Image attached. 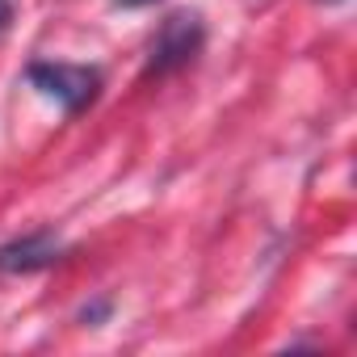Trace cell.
Instances as JSON below:
<instances>
[{
	"mask_svg": "<svg viewBox=\"0 0 357 357\" xmlns=\"http://www.w3.org/2000/svg\"><path fill=\"white\" fill-rule=\"evenodd\" d=\"M26 80L43 97H51L68 118L93 109L97 97H101V89H105L101 68H93V63H63V59H34L26 68Z\"/></svg>",
	"mask_w": 357,
	"mask_h": 357,
	"instance_id": "obj_1",
	"label": "cell"
},
{
	"mask_svg": "<svg viewBox=\"0 0 357 357\" xmlns=\"http://www.w3.org/2000/svg\"><path fill=\"white\" fill-rule=\"evenodd\" d=\"M202 47H206V22H202V13L176 9V13H168V17L155 26V34H151V43H147L143 76H147V80H151V76L160 80V76L181 72V68H190V63L202 55Z\"/></svg>",
	"mask_w": 357,
	"mask_h": 357,
	"instance_id": "obj_2",
	"label": "cell"
},
{
	"mask_svg": "<svg viewBox=\"0 0 357 357\" xmlns=\"http://www.w3.org/2000/svg\"><path fill=\"white\" fill-rule=\"evenodd\" d=\"M72 257V244L51 231V227H38L30 236H17L9 244H0V273L5 278H30V273H47L55 269L59 261Z\"/></svg>",
	"mask_w": 357,
	"mask_h": 357,
	"instance_id": "obj_3",
	"label": "cell"
},
{
	"mask_svg": "<svg viewBox=\"0 0 357 357\" xmlns=\"http://www.w3.org/2000/svg\"><path fill=\"white\" fill-rule=\"evenodd\" d=\"M109 315H114V303H109V298H97V303L80 307V324H84V328H101Z\"/></svg>",
	"mask_w": 357,
	"mask_h": 357,
	"instance_id": "obj_4",
	"label": "cell"
},
{
	"mask_svg": "<svg viewBox=\"0 0 357 357\" xmlns=\"http://www.w3.org/2000/svg\"><path fill=\"white\" fill-rule=\"evenodd\" d=\"M13 26V0H0V34Z\"/></svg>",
	"mask_w": 357,
	"mask_h": 357,
	"instance_id": "obj_5",
	"label": "cell"
},
{
	"mask_svg": "<svg viewBox=\"0 0 357 357\" xmlns=\"http://www.w3.org/2000/svg\"><path fill=\"white\" fill-rule=\"evenodd\" d=\"M118 5H130V9H139V5H155V0H118Z\"/></svg>",
	"mask_w": 357,
	"mask_h": 357,
	"instance_id": "obj_6",
	"label": "cell"
},
{
	"mask_svg": "<svg viewBox=\"0 0 357 357\" xmlns=\"http://www.w3.org/2000/svg\"><path fill=\"white\" fill-rule=\"evenodd\" d=\"M319 5H340V0H319Z\"/></svg>",
	"mask_w": 357,
	"mask_h": 357,
	"instance_id": "obj_7",
	"label": "cell"
}]
</instances>
